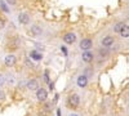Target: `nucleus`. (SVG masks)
I'll return each mask as SVG.
<instances>
[{
	"instance_id": "4be33fe9",
	"label": "nucleus",
	"mask_w": 129,
	"mask_h": 116,
	"mask_svg": "<svg viewBox=\"0 0 129 116\" xmlns=\"http://www.w3.org/2000/svg\"><path fill=\"white\" fill-rule=\"evenodd\" d=\"M61 48H62V50H63V53L66 54V53H67V50H66V48H64V47H61Z\"/></svg>"
},
{
	"instance_id": "9b49d317",
	"label": "nucleus",
	"mask_w": 129,
	"mask_h": 116,
	"mask_svg": "<svg viewBox=\"0 0 129 116\" xmlns=\"http://www.w3.org/2000/svg\"><path fill=\"white\" fill-rule=\"evenodd\" d=\"M30 32H31L32 35H35V36H39V35H41V32H43V28H41L40 26H38V25H34V26H31Z\"/></svg>"
},
{
	"instance_id": "9d476101",
	"label": "nucleus",
	"mask_w": 129,
	"mask_h": 116,
	"mask_svg": "<svg viewBox=\"0 0 129 116\" xmlns=\"http://www.w3.org/2000/svg\"><path fill=\"white\" fill-rule=\"evenodd\" d=\"M18 22H19V23H22V25H27V23L30 22V17H28V14H26V13H21V14L18 16Z\"/></svg>"
},
{
	"instance_id": "6e6552de",
	"label": "nucleus",
	"mask_w": 129,
	"mask_h": 116,
	"mask_svg": "<svg viewBox=\"0 0 129 116\" xmlns=\"http://www.w3.org/2000/svg\"><path fill=\"white\" fill-rule=\"evenodd\" d=\"M87 84H88V78H87V75H80V76L78 78V85H79L80 88H85V87H87Z\"/></svg>"
},
{
	"instance_id": "ddd939ff",
	"label": "nucleus",
	"mask_w": 129,
	"mask_h": 116,
	"mask_svg": "<svg viewBox=\"0 0 129 116\" xmlns=\"http://www.w3.org/2000/svg\"><path fill=\"white\" fill-rule=\"evenodd\" d=\"M126 23H124V22H117L115 26H114V31H115V32H117V34H119L120 32V31L124 28V26H125Z\"/></svg>"
},
{
	"instance_id": "4468645a",
	"label": "nucleus",
	"mask_w": 129,
	"mask_h": 116,
	"mask_svg": "<svg viewBox=\"0 0 129 116\" xmlns=\"http://www.w3.org/2000/svg\"><path fill=\"white\" fill-rule=\"evenodd\" d=\"M119 34H120V36H121V37H124V39H126V37L129 36V28H128V25H125V26H124V28L120 31Z\"/></svg>"
},
{
	"instance_id": "f257e3e1",
	"label": "nucleus",
	"mask_w": 129,
	"mask_h": 116,
	"mask_svg": "<svg viewBox=\"0 0 129 116\" xmlns=\"http://www.w3.org/2000/svg\"><path fill=\"white\" fill-rule=\"evenodd\" d=\"M79 104H80V97L78 94H71L69 97V106L72 108H76Z\"/></svg>"
},
{
	"instance_id": "6ab92c4d",
	"label": "nucleus",
	"mask_w": 129,
	"mask_h": 116,
	"mask_svg": "<svg viewBox=\"0 0 129 116\" xmlns=\"http://www.w3.org/2000/svg\"><path fill=\"white\" fill-rule=\"evenodd\" d=\"M7 3H8L9 5H14V4L17 3V0H7Z\"/></svg>"
},
{
	"instance_id": "20e7f679",
	"label": "nucleus",
	"mask_w": 129,
	"mask_h": 116,
	"mask_svg": "<svg viewBox=\"0 0 129 116\" xmlns=\"http://www.w3.org/2000/svg\"><path fill=\"white\" fill-rule=\"evenodd\" d=\"M62 40H63L66 44H74L75 41H76V35H75L74 32H67V34L63 35Z\"/></svg>"
},
{
	"instance_id": "b1692460",
	"label": "nucleus",
	"mask_w": 129,
	"mask_h": 116,
	"mask_svg": "<svg viewBox=\"0 0 129 116\" xmlns=\"http://www.w3.org/2000/svg\"><path fill=\"white\" fill-rule=\"evenodd\" d=\"M70 116H78V115H76V113H71Z\"/></svg>"
},
{
	"instance_id": "f3484780",
	"label": "nucleus",
	"mask_w": 129,
	"mask_h": 116,
	"mask_svg": "<svg viewBox=\"0 0 129 116\" xmlns=\"http://www.w3.org/2000/svg\"><path fill=\"white\" fill-rule=\"evenodd\" d=\"M0 7H2V9L4 10V12H7V13L9 12V9L7 8V5H5V3L3 2V0H0Z\"/></svg>"
},
{
	"instance_id": "412c9836",
	"label": "nucleus",
	"mask_w": 129,
	"mask_h": 116,
	"mask_svg": "<svg viewBox=\"0 0 129 116\" xmlns=\"http://www.w3.org/2000/svg\"><path fill=\"white\" fill-rule=\"evenodd\" d=\"M44 78H45L44 80H45L47 83H49V79H48V72H45V73H44Z\"/></svg>"
},
{
	"instance_id": "0eeeda50",
	"label": "nucleus",
	"mask_w": 129,
	"mask_h": 116,
	"mask_svg": "<svg viewBox=\"0 0 129 116\" xmlns=\"http://www.w3.org/2000/svg\"><path fill=\"white\" fill-rule=\"evenodd\" d=\"M81 58H83V61H84L85 63H90V62L93 61V58H94V56H93V53H92V52H89V50H87V52H84V53H83V56H81Z\"/></svg>"
},
{
	"instance_id": "f03ea898",
	"label": "nucleus",
	"mask_w": 129,
	"mask_h": 116,
	"mask_svg": "<svg viewBox=\"0 0 129 116\" xmlns=\"http://www.w3.org/2000/svg\"><path fill=\"white\" fill-rule=\"evenodd\" d=\"M36 98L40 101V102H45L47 98H48V93L44 88H38L36 89Z\"/></svg>"
},
{
	"instance_id": "39448f33",
	"label": "nucleus",
	"mask_w": 129,
	"mask_h": 116,
	"mask_svg": "<svg viewBox=\"0 0 129 116\" xmlns=\"http://www.w3.org/2000/svg\"><path fill=\"white\" fill-rule=\"evenodd\" d=\"M92 47H93V43H92L90 39H83V40L80 41V49L84 50V52L89 50Z\"/></svg>"
},
{
	"instance_id": "aec40b11",
	"label": "nucleus",
	"mask_w": 129,
	"mask_h": 116,
	"mask_svg": "<svg viewBox=\"0 0 129 116\" xmlns=\"http://www.w3.org/2000/svg\"><path fill=\"white\" fill-rule=\"evenodd\" d=\"M4 81H5V79H4V76H3V75H0V87H2V85H3V84H4Z\"/></svg>"
},
{
	"instance_id": "5701e85b",
	"label": "nucleus",
	"mask_w": 129,
	"mask_h": 116,
	"mask_svg": "<svg viewBox=\"0 0 129 116\" xmlns=\"http://www.w3.org/2000/svg\"><path fill=\"white\" fill-rule=\"evenodd\" d=\"M3 98V93H2V90H0V99Z\"/></svg>"
},
{
	"instance_id": "7ed1b4c3",
	"label": "nucleus",
	"mask_w": 129,
	"mask_h": 116,
	"mask_svg": "<svg viewBox=\"0 0 129 116\" xmlns=\"http://www.w3.org/2000/svg\"><path fill=\"white\" fill-rule=\"evenodd\" d=\"M19 48V39L18 36H14V37H10L9 40V44H8V49L9 50H16Z\"/></svg>"
},
{
	"instance_id": "a211bd4d",
	"label": "nucleus",
	"mask_w": 129,
	"mask_h": 116,
	"mask_svg": "<svg viewBox=\"0 0 129 116\" xmlns=\"http://www.w3.org/2000/svg\"><path fill=\"white\" fill-rule=\"evenodd\" d=\"M4 27H5V19L0 16V30H3Z\"/></svg>"
},
{
	"instance_id": "2eb2a0df",
	"label": "nucleus",
	"mask_w": 129,
	"mask_h": 116,
	"mask_svg": "<svg viewBox=\"0 0 129 116\" xmlns=\"http://www.w3.org/2000/svg\"><path fill=\"white\" fill-rule=\"evenodd\" d=\"M30 56H31L32 58H34L35 61H40V59L43 58V56H41L40 53H38L36 50H31V53H30Z\"/></svg>"
},
{
	"instance_id": "423d86ee",
	"label": "nucleus",
	"mask_w": 129,
	"mask_h": 116,
	"mask_svg": "<svg viewBox=\"0 0 129 116\" xmlns=\"http://www.w3.org/2000/svg\"><path fill=\"white\" fill-rule=\"evenodd\" d=\"M114 43H115V37L111 36V35L105 36V37L102 39V45H103L105 48H110L111 45H114Z\"/></svg>"
},
{
	"instance_id": "1a4fd4ad",
	"label": "nucleus",
	"mask_w": 129,
	"mask_h": 116,
	"mask_svg": "<svg viewBox=\"0 0 129 116\" xmlns=\"http://www.w3.org/2000/svg\"><path fill=\"white\" fill-rule=\"evenodd\" d=\"M4 62H5V65H7L8 67H10V66H14V63H16V57H14L13 54H8V56L5 57Z\"/></svg>"
},
{
	"instance_id": "dca6fc26",
	"label": "nucleus",
	"mask_w": 129,
	"mask_h": 116,
	"mask_svg": "<svg viewBox=\"0 0 129 116\" xmlns=\"http://www.w3.org/2000/svg\"><path fill=\"white\" fill-rule=\"evenodd\" d=\"M107 56H109V50H107V48H101L100 49V57L101 58H106Z\"/></svg>"
},
{
	"instance_id": "f8f14e48",
	"label": "nucleus",
	"mask_w": 129,
	"mask_h": 116,
	"mask_svg": "<svg viewBox=\"0 0 129 116\" xmlns=\"http://www.w3.org/2000/svg\"><path fill=\"white\" fill-rule=\"evenodd\" d=\"M38 88H39V84H38V81H36L35 79H31V80L27 81V89H30V90H36Z\"/></svg>"
}]
</instances>
